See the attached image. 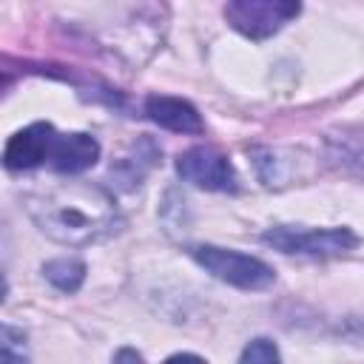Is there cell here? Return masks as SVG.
<instances>
[{
  "instance_id": "6da1fadb",
  "label": "cell",
  "mask_w": 364,
  "mask_h": 364,
  "mask_svg": "<svg viewBox=\"0 0 364 364\" xmlns=\"http://www.w3.org/2000/svg\"><path fill=\"white\" fill-rule=\"evenodd\" d=\"M34 225L54 242L82 247L111 236L119 228L114 196L94 182H57L26 196Z\"/></svg>"
},
{
  "instance_id": "52a82bcc",
  "label": "cell",
  "mask_w": 364,
  "mask_h": 364,
  "mask_svg": "<svg viewBox=\"0 0 364 364\" xmlns=\"http://www.w3.org/2000/svg\"><path fill=\"white\" fill-rule=\"evenodd\" d=\"M145 114L151 122H156L165 131L173 134H202L205 122L199 117V111L182 100V97H168V94H151L145 100Z\"/></svg>"
},
{
  "instance_id": "277c9868",
  "label": "cell",
  "mask_w": 364,
  "mask_h": 364,
  "mask_svg": "<svg viewBox=\"0 0 364 364\" xmlns=\"http://www.w3.org/2000/svg\"><path fill=\"white\" fill-rule=\"evenodd\" d=\"M301 0H228L225 20L230 28L250 40H264L276 34L284 23L299 17Z\"/></svg>"
},
{
  "instance_id": "7c38bea8",
  "label": "cell",
  "mask_w": 364,
  "mask_h": 364,
  "mask_svg": "<svg viewBox=\"0 0 364 364\" xmlns=\"http://www.w3.org/2000/svg\"><path fill=\"white\" fill-rule=\"evenodd\" d=\"M114 358H117V361H122V358H134V361H142V355H139V353H134V350H119Z\"/></svg>"
},
{
  "instance_id": "7a4b0ae2",
  "label": "cell",
  "mask_w": 364,
  "mask_h": 364,
  "mask_svg": "<svg viewBox=\"0 0 364 364\" xmlns=\"http://www.w3.org/2000/svg\"><path fill=\"white\" fill-rule=\"evenodd\" d=\"M191 256L196 259V264H202L210 276H216L219 282H228L239 290H267L276 282V270L247 253L230 250V247H219V245H193Z\"/></svg>"
},
{
  "instance_id": "8992f818",
  "label": "cell",
  "mask_w": 364,
  "mask_h": 364,
  "mask_svg": "<svg viewBox=\"0 0 364 364\" xmlns=\"http://www.w3.org/2000/svg\"><path fill=\"white\" fill-rule=\"evenodd\" d=\"M57 131L51 122H31L28 128L9 136L3 148V165L9 171H31L51 159Z\"/></svg>"
},
{
  "instance_id": "5b68a950",
  "label": "cell",
  "mask_w": 364,
  "mask_h": 364,
  "mask_svg": "<svg viewBox=\"0 0 364 364\" xmlns=\"http://www.w3.org/2000/svg\"><path fill=\"white\" fill-rule=\"evenodd\" d=\"M176 173L202 191H219V193L239 191V173L233 162L210 145H193L182 151L176 156Z\"/></svg>"
},
{
  "instance_id": "9c48e42d",
  "label": "cell",
  "mask_w": 364,
  "mask_h": 364,
  "mask_svg": "<svg viewBox=\"0 0 364 364\" xmlns=\"http://www.w3.org/2000/svg\"><path fill=\"white\" fill-rule=\"evenodd\" d=\"M43 276L63 293H74L80 290L82 279H85V264L80 259H71V256H63V259H51L43 264Z\"/></svg>"
},
{
  "instance_id": "8fae6325",
  "label": "cell",
  "mask_w": 364,
  "mask_h": 364,
  "mask_svg": "<svg viewBox=\"0 0 364 364\" xmlns=\"http://www.w3.org/2000/svg\"><path fill=\"white\" fill-rule=\"evenodd\" d=\"M239 358H242V361H279V350H276V344H273L270 338H253V341L242 350Z\"/></svg>"
},
{
  "instance_id": "3957f363",
  "label": "cell",
  "mask_w": 364,
  "mask_h": 364,
  "mask_svg": "<svg viewBox=\"0 0 364 364\" xmlns=\"http://www.w3.org/2000/svg\"><path fill=\"white\" fill-rule=\"evenodd\" d=\"M262 242L282 253L299 256H341L358 245L350 228H304V225H276L262 233Z\"/></svg>"
},
{
  "instance_id": "ba28073f",
  "label": "cell",
  "mask_w": 364,
  "mask_h": 364,
  "mask_svg": "<svg viewBox=\"0 0 364 364\" xmlns=\"http://www.w3.org/2000/svg\"><path fill=\"white\" fill-rule=\"evenodd\" d=\"M100 159V142L91 134L71 131V134H57L48 168L57 173H82Z\"/></svg>"
},
{
  "instance_id": "30bf717a",
  "label": "cell",
  "mask_w": 364,
  "mask_h": 364,
  "mask_svg": "<svg viewBox=\"0 0 364 364\" xmlns=\"http://www.w3.org/2000/svg\"><path fill=\"white\" fill-rule=\"evenodd\" d=\"M0 353H3L6 361H26V336H23V330H14L11 324H3Z\"/></svg>"
}]
</instances>
